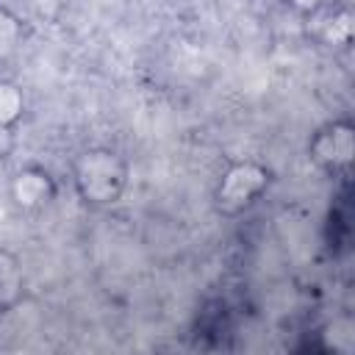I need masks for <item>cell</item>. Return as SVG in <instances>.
<instances>
[{
  "mask_svg": "<svg viewBox=\"0 0 355 355\" xmlns=\"http://www.w3.org/2000/svg\"><path fill=\"white\" fill-rule=\"evenodd\" d=\"M75 186L86 202H114L125 186V164L111 150H89L75 164Z\"/></svg>",
  "mask_w": 355,
  "mask_h": 355,
  "instance_id": "6da1fadb",
  "label": "cell"
},
{
  "mask_svg": "<svg viewBox=\"0 0 355 355\" xmlns=\"http://www.w3.org/2000/svg\"><path fill=\"white\" fill-rule=\"evenodd\" d=\"M266 169H261L258 164H236L233 169H227V175L219 183L216 191V202L225 214H236L241 208H247L266 186Z\"/></svg>",
  "mask_w": 355,
  "mask_h": 355,
  "instance_id": "7a4b0ae2",
  "label": "cell"
},
{
  "mask_svg": "<svg viewBox=\"0 0 355 355\" xmlns=\"http://www.w3.org/2000/svg\"><path fill=\"white\" fill-rule=\"evenodd\" d=\"M349 155H352V130H349V125H327L311 141V158L319 166L330 169V172L344 169L349 164Z\"/></svg>",
  "mask_w": 355,
  "mask_h": 355,
  "instance_id": "3957f363",
  "label": "cell"
},
{
  "mask_svg": "<svg viewBox=\"0 0 355 355\" xmlns=\"http://www.w3.org/2000/svg\"><path fill=\"white\" fill-rule=\"evenodd\" d=\"M19 294H22L19 266L8 252H0V316L19 300Z\"/></svg>",
  "mask_w": 355,
  "mask_h": 355,
  "instance_id": "277c9868",
  "label": "cell"
},
{
  "mask_svg": "<svg viewBox=\"0 0 355 355\" xmlns=\"http://www.w3.org/2000/svg\"><path fill=\"white\" fill-rule=\"evenodd\" d=\"M14 197H17L19 205L42 202L44 197H50V180H47V175H42V172H22V175H17Z\"/></svg>",
  "mask_w": 355,
  "mask_h": 355,
  "instance_id": "5b68a950",
  "label": "cell"
},
{
  "mask_svg": "<svg viewBox=\"0 0 355 355\" xmlns=\"http://www.w3.org/2000/svg\"><path fill=\"white\" fill-rule=\"evenodd\" d=\"M22 116V92L8 83L0 80V130H11V125Z\"/></svg>",
  "mask_w": 355,
  "mask_h": 355,
  "instance_id": "8992f818",
  "label": "cell"
},
{
  "mask_svg": "<svg viewBox=\"0 0 355 355\" xmlns=\"http://www.w3.org/2000/svg\"><path fill=\"white\" fill-rule=\"evenodd\" d=\"M14 36H17V25H14V19H8V17L0 11V55H3L6 47H11Z\"/></svg>",
  "mask_w": 355,
  "mask_h": 355,
  "instance_id": "52a82bcc",
  "label": "cell"
},
{
  "mask_svg": "<svg viewBox=\"0 0 355 355\" xmlns=\"http://www.w3.org/2000/svg\"><path fill=\"white\" fill-rule=\"evenodd\" d=\"M283 3H288V6H294L300 11H316V8L324 6V0H283Z\"/></svg>",
  "mask_w": 355,
  "mask_h": 355,
  "instance_id": "ba28073f",
  "label": "cell"
}]
</instances>
